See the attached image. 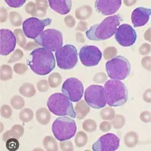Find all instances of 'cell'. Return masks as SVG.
Here are the masks:
<instances>
[{
	"instance_id": "cell-18",
	"label": "cell",
	"mask_w": 151,
	"mask_h": 151,
	"mask_svg": "<svg viewBox=\"0 0 151 151\" xmlns=\"http://www.w3.org/2000/svg\"><path fill=\"white\" fill-rule=\"evenodd\" d=\"M48 4L52 10L62 15L68 14L72 8L71 0H49Z\"/></svg>"
},
{
	"instance_id": "cell-8",
	"label": "cell",
	"mask_w": 151,
	"mask_h": 151,
	"mask_svg": "<svg viewBox=\"0 0 151 151\" xmlns=\"http://www.w3.org/2000/svg\"><path fill=\"white\" fill-rule=\"evenodd\" d=\"M35 42L50 52H57L62 48L63 36L58 29H48L38 36Z\"/></svg>"
},
{
	"instance_id": "cell-46",
	"label": "cell",
	"mask_w": 151,
	"mask_h": 151,
	"mask_svg": "<svg viewBox=\"0 0 151 151\" xmlns=\"http://www.w3.org/2000/svg\"><path fill=\"white\" fill-rule=\"evenodd\" d=\"M64 24L69 28H73L76 25V19L72 15H67L64 18Z\"/></svg>"
},
{
	"instance_id": "cell-14",
	"label": "cell",
	"mask_w": 151,
	"mask_h": 151,
	"mask_svg": "<svg viewBox=\"0 0 151 151\" xmlns=\"http://www.w3.org/2000/svg\"><path fill=\"white\" fill-rule=\"evenodd\" d=\"M120 139L118 136L107 133L100 137L92 145L94 151H115L119 149Z\"/></svg>"
},
{
	"instance_id": "cell-45",
	"label": "cell",
	"mask_w": 151,
	"mask_h": 151,
	"mask_svg": "<svg viewBox=\"0 0 151 151\" xmlns=\"http://www.w3.org/2000/svg\"><path fill=\"white\" fill-rule=\"evenodd\" d=\"M139 54L141 55H147L150 53L151 46L148 43H143L142 45L139 47Z\"/></svg>"
},
{
	"instance_id": "cell-26",
	"label": "cell",
	"mask_w": 151,
	"mask_h": 151,
	"mask_svg": "<svg viewBox=\"0 0 151 151\" xmlns=\"http://www.w3.org/2000/svg\"><path fill=\"white\" fill-rule=\"evenodd\" d=\"M13 70L12 67L9 65L1 66L0 70V79L2 81H8L13 77Z\"/></svg>"
},
{
	"instance_id": "cell-36",
	"label": "cell",
	"mask_w": 151,
	"mask_h": 151,
	"mask_svg": "<svg viewBox=\"0 0 151 151\" xmlns=\"http://www.w3.org/2000/svg\"><path fill=\"white\" fill-rule=\"evenodd\" d=\"M117 55V49L113 46L107 47L103 52L104 58L106 60H110L112 58H115Z\"/></svg>"
},
{
	"instance_id": "cell-42",
	"label": "cell",
	"mask_w": 151,
	"mask_h": 151,
	"mask_svg": "<svg viewBox=\"0 0 151 151\" xmlns=\"http://www.w3.org/2000/svg\"><path fill=\"white\" fill-rule=\"evenodd\" d=\"M49 83H48V81L45 80V79H42L37 83L36 88H37L38 91H40V92H45L49 89Z\"/></svg>"
},
{
	"instance_id": "cell-28",
	"label": "cell",
	"mask_w": 151,
	"mask_h": 151,
	"mask_svg": "<svg viewBox=\"0 0 151 151\" xmlns=\"http://www.w3.org/2000/svg\"><path fill=\"white\" fill-rule=\"evenodd\" d=\"M48 82L49 83V86L52 88L58 87L62 83L61 76L58 73H52L48 76Z\"/></svg>"
},
{
	"instance_id": "cell-5",
	"label": "cell",
	"mask_w": 151,
	"mask_h": 151,
	"mask_svg": "<svg viewBox=\"0 0 151 151\" xmlns=\"http://www.w3.org/2000/svg\"><path fill=\"white\" fill-rule=\"evenodd\" d=\"M107 76L112 79L124 80L130 75L132 65L126 58L121 55L116 56L106 63Z\"/></svg>"
},
{
	"instance_id": "cell-35",
	"label": "cell",
	"mask_w": 151,
	"mask_h": 151,
	"mask_svg": "<svg viewBox=\"0 0 151 151\" xmlns=\"http://www.w3.org/2000/svg\"><path fill=\"white\" fill-rule=\"evenodd\" d=\"M83 128L86 132H93L97 129V123L91 119H88L83 122Z\"/></svg>"
},
{
	"instance_id": "cell-58",
	"label": "cell",
	"mask_w": 151,
	"mask_h": 151,
	"mask_svg": "<svg viewBox=\"0 0 151 151\" xmlns=\"http://www.w3.org/2000/svg\"><path fill=\"white\" fill-rule=\"evenodd\" d=\"M150 31H151L150 28H148V29H147L146 31H145V33H144V40H147V41H148V42H150L151 41Z\"/></svg>"
},
{
	"instance_id": "cell-11",
	"label": "cell",
	"mask_w": 151,
	"mask_h": 151,
	"mask_svg": "<svg viewBox=\"0 0 151 151\" xmlns=\"http://www.w3.org/2000/svg\"><path fill=\"white\" fill-rule=\"evenodd\" d=\"M61 91L72 102H78L84 94L83 83L77 78H68L64 81Z\"/></svg>"
},
{
	"instance_id": "cell-6",
	"label": "cell",
	"mask_w": 151,
	"mask_h": 151,
	"mask_svg": "<svg viewBox=\"0 0 151 151\" xmlns=\"http://www.w3.org/2000/svg\"><path fill=\"white\" fill-rule=\"evenodd\" d=\"M52 129L55 138L63 141L71 139L76 135L77 125L72 118L60 116L54 121Z\"/></svg>"
},
{
	"instance_id": "cell-3",
	"label": "cell",
	"mask_w": 151,
	"mask_h": 151,
	"mask_svg": "<svg viewBox=\"0 0 151 151\" xmlns=\"http://www.w3.org/2000/svg\"><path fill=\"white\" fill-rule=\"evenodd\" d=\"M104 97L106 104L111 106H121L129 98V92L125 84L120 80L110 79L104 84Z\"/></svg>"
},
{
	"instance_id": "cell-1",
	"label": "cell",
	"mask_w": 151,
	"mask_h": 151,
	"mask_svg": "<svg viewBox=\"0 0 151 151\" xmlns=\"http://www.w3.org/2000/svg\"><path fill=\"white\" fill-rule=\"evenodd\" d=\"M27 64L34 73L45 76L55 69V58L52 52L44 48H39L29 54Z\"/></svg>"
},
{
	"instance_id": "cell-40",
	"label": "cell",
	"mask_w": 151,
	"mask_h": 151,
	"mask_svg": "<svg viewBox=\"0 0 151 151\" xmlns=\"http://www.w3.org/2000/svg\"><path fill=\"white\" fill-rule=\"evenodd\" d=\"M93 81L98 84H103L107 81V75L104 72H100L95 74L93 77Z\"/></svg>"
},
{
	"instance_id": "cell-15",
	"label": "cell",
	"mask_w": 151,
	"mask_h": 151,
	"mask_svg": "<svg viewBox=\"0 0 151 151\" xmlns=\"http://www.w3.org/2000/svg\"><path fill=\"white\" fill-rule=\"evenodd\" d=\"M17 43V38L12 30L2 29L0 30V55L6 56L14 52Z\"/></svg>"
},
{
	"instance_id": "cell-4",
	"label": "cell",
	"mask_w": 151,
	"mask_h": 151,
	"mask_svg": "<svg viewBox=\"0 0 151 151\" xmlns=\"http://www.w3.org/2000/svg\"><path fill=\"white\" fill-rule=\"evenodd\" d=\"M47 106L49 111L59 116L76 118V114L72 101L61 93H55L48 98Z\"/></svg>"
},
{
	"instance_id": "cell-25",
	"label": "cell",
	"mask_w": 151,
	"mask_h": 151,
	"mask_svg": "<svg viewBox=\"0 0 151 151\" xmlns=\"http://www.w3.org/2000/svg\"><path fill=\"white\" fill-rule=\"evenodd\" d=\"M43 146L48 151H58V145L56 139L52 136H45L43 139Z\"/></svg>"
},
{
	"instance_id": "cell-13",
	"label": "cell",
	"mask_w": 151,
	"mask_h": 151,
	"mask_svg": "<svg viewBox=\"0 0 151 151\" xmlns=\"http://www.w3.org/2000/svg\"><path fill=\"white\" fill-rule=\"evenodd\" d=\"M79 56L83 65L94 67L100 63L102 58V53L101 50L94 45H85L80 48Z\"/></svg>"
},
{
	"instance_id": "cell-9",
	"label": "cell",
	"mask_w": 151,
	"mask_h": 151,
	"mask_svg": "<svg viewBox=\"0 0 151 151\" xmlns=\"http://www.w3.org/2000/svg\"><path fill=\"white\" fill-rule=\"evenodd\" d=\"M52 22L50 18L40 20L37 17H29L23 22V31L27 37L36 40L43 33L45 27L49 26Z\"/></svg>"
},
{
	"instance_id": "cell-27",
	"label": "cell",
	"mask_w": 151,
	"mask_h": 151,
	"mask_svg": "<svg viewBox=\"0 0 151 151\" xmlns=\"http://www.w3.org/2000/svg\"><path fill=\"white\" fill-rule=\"evenodd\" d=\"M88 142V136L86 132L83 131H79L76 133L75 137V143L76 146L77 147L81 148L83 147L86 145Z\"/></svg>"
},
{
	"instance_id": "cell-12",
	"label": "cell",
	"mask_w": 151,
	"mask_h": 151,
	"mask_svg": "<svg viewBox=\"0 0 151 151\" xmlns=\"http://www.w3.org/2000/svg\"><path fill=\"white\" fill-rule=\"evenodd\" d=\"M114 35L116 41L122 47L132 46L137 40L135 29L127 24L119 25Z\"/></svg>"
},
{
	"instance_id": "cell-33",
	"label": "cell",
	"mask_w": 151,
	"mask_h": 151,
	"mask_svg": "<svg viewBox=\"0 0 151 151\" xmlns=\"http://www.w3.org/2000/svg\"><path fill=\"white\" fill-rule=\"evenodd\" d=\"M14 33L17 38V45L21 48H24V46L27 44V40L25 37L24 31L21 29H15L14 31Z\"/></svg>"
},
{
	"instance_id": "cell-7",
	"label": "cell",
	"mask_w": 151,
	"mask_h": 151,
	"mask_svg": "<svg viewBox=\"0 0 151 151\" xmlns=\"http://www.w3.org/2000/svg\"><path fill=\"white\" fill-rule=\"evenodd\" d=\"M58 67L61 70H71L78 62L77 50L73 45H66L55 52Z\"/></svg>"
},
{
	"instance_id": "cell-22",
	"label": "cell",
	"mask_w": 151,
	"mask_h": 151,
	"mask_svg": "<svg viewBox=\"0 0 151 151\" xmlns=\"http://www.w3.org/2000/svg\"><path fill=\"white\" fill-rule=\"evenodd\" d=\"M36 118L37 122L42 125H48L51 119V113L49 110L45 107L38 109L36 113Z\"/></svg>"
},
{
	"instance_id": "cell-43",
	"label": "cell",
	"mask_w": 151,
	"mask_h": 151,
	"mask_svg": "<svg viewBox=\"0 0 151 151\" xmlns=\"http://www.w3.org/2000/svg\"><path fill=\"white\" fill-rule=\"evenodd\" d=\"M60 148L62 151H73L74 150L72 141L69 140L60 141Z\"/></svg>"
},
{
	"instance_id": "cell-54",
	"label": "cell",
	"mask_w": 151,
	"mask_h": 151,
	"mask_svg": "<svg viewBox=\"0 0 151 151\" xmlns=\"http://www.w3.org/2000/svg\"><path fill=\"white\" fill-rule=\"evenodd\" d=\"M76 29L77 31H80V32H86L88 30V24L86 21H79L78 23Z\"/></svg>"
},
{
	"instance_id": "cell-39",
	"label": "cell",
	"mask_w": 151,
	"mask_h": 151,
	"mask_svg": "<svg viewBox=\"0 0 151 151\" xmlns=\"http://www.w3.org/2000/svg\"><path fill=\"white\" fill-rule=\"evenodd\" d=\"M0 113L3 118L9 119L12 116V110L11 106L7 104H4L1 106V110H0Z\"/></svg>"
},
{
	"instance_id": "cell-32",
	"label": "cell",
	"mask_w": 151,
	"mask_h": 151,
	"mask_svg": "<svg viewBox=\"0 0 151 151\" xmlns=\"http://www.w3.org/2000/svg\"><path fill=\"white\" fill-rule=\"evenodd\" d=\"M9 21L12 26L20 27L22 24V17L18 12H11L9 13Z\"/></svg>"
},
{
	"instance_id": "cell-31",
	"label": "cell",
	"mask_w": 151,
	"mask_h": 151,
	"mask_svg": "<svg viewBox=\"0 0 151 151\" xmlns=\"http://www.w3.org/2000/svg\"><path fill=\"white\" fill-rule=\"evenodd\" d=\"M20 120L23 122H29L33 119V112L29 108H25L19 113Z\"/></svg>"
},
{
	"instance_id": "cell-48",
	"label": "cell",
	"mask_w": 151,
	"mask_h": 151,
	"mask_svg": "<svg viewBox=\"0 0 151 151\" xmlns=\"http://www.w3.org/2000/svg\"><path fill=\"white\" fill-rule=\"evenodd\" d=\"M46 13H47L46 9H43V8H40V7H36L34 13H33L32 15H33V17L42 18V17H45V15L46 14Z\"/></svg>"
},
{
	"instance_id": "cell-55",
	"label": "cell",
	"mask_w": 151,
	"mask_h": 151,
	"mask_svg": "<svg viewBox=\"0 0 151 151\" xmlns=\"http://www.w3.org/2000/svg\"><path fill=\"white\" fill-rule=\"evenodd\" d=\"M36 7H40L43 8V9H48V1H46V0H36Z\"/></svg>"
},
{
	"instance_id": "cell-29",
	"label": "cell",
	"mask_w": 151,
	"mask_h": 151,
	"mask_svg": "<svg viewBox=\"0 0 151 151\" xmlns=\"http://www.w3.org/2000/svg\"><path fill=\"white\" fill-rule=\"evenodd\" d=\"M100 115L104 120H113L116 116V112L111 106H106L101 111Z\"/></svg>"
},
{
	"instance_id": "cell-41",
	"label": "cell",
	"mask_w": 151,
	"mask_h": 151,
	"mask_svg": "<svg viewBox=\"0 0 151 151\" xmlns=\"http://www.w3.org/2000/svg\"><path fill=\"white\" fill-rule=\"evenodd\" d=\"M13 70L15 72V73L19 74V75H23L27 70V67L25 64H22V63H17L15 64L13 67Z\"/></svg>"
},
{
	"instance_id": "cell-37",
	"label": "cell",
	"mask_w": 151,
	"mask_h": 151,
	"mask_svg": "<svg viewBox=\"0 0 151 151\" xmlns=\"http://www.w3.org/2000/svg\"><path fill=\"white\" fill-rule=\"evenodd\" d=\"M5 146L8 150L9 151H16L18 150L20 144H19L18 139L12 137L5 142Z\"/></svg>"
},
{
	"instance_id": "cell-53",
	"label": "cell",
	"mask_w": 151,
	"mask_h": 151,
	"mask_svg": "<svg viewBox=\"0 0 151 151\" xmlns=\"http://www.w3.org/2000/svg\"><path fill=\"white\" fill-rule=\"evenodd\" d=\"M8 11L5 7H1L0 9V22L5 23L8 19Z\"/></svg>"
},
{
	"instance_id": "cell-44",
	"label": "cell",
	"mask_w": 151,
	"mask_h": 151,
	"mask_svg": "<svg viewBox=\"0 0 151 151\" xmlns=\"http://www.w3.org/2000/svg\"><path fill=\"white\" fill-rule=\"evenodd\" d=\"M9 7L12 8H20L24 5L26 1L25 0H5Z\"/></svg>"
},
{
	"instance_id": "cell-10",
	"label": "cell",
	"mask_w": 151,
	"mask_h": 151,
	"mask_svg": "<svg viewBox=\"0 0 151 151\" xmlns=\"http://www.w3.org/2000/svg\"><path fill=\"white\" fill-rule=\"evenodd\" d=\"M85 101L94 109L103 108L106 106L104 88L103 86L91 85L86 88L84 93Z\"/></svg>"
},
{
	"instance_id": "cell-23",
	"label": "cell",
	"mask_w": 151,
	"mask_h": 151,
	"mask_svg": "<svg viewBox=\"0 0 151 151\" xmlns=\"http://www.w3.org/2000/svg\"><path fill=\"white\" fill-rule=\"evenodd\" d=\"M138 141H139L138 134L133 131L126 133L124 137V143H125V146L129 148H133L137 146Z\"/></svg>"
},
{
	"instance_id": "cell-30",
	"label": "cell",
	"mask_w": 151,
	"mask_h": 151,
	"mask_svg": "<svg viewBox=\"0 0 151 151\" xmlns=\"http://www.w3.org/2000/svg\"><path fill=\"white\" fill-rule=\"evenodd\" d=\"M10 104L11 106L15 110H21L25 106V101L20 95H15L12 98Z\"/></svg>"
},
{
	"instance_id": "cell-34",
	"label": "cell",
	"mask_w": 151,
	"mask_h": 151,
	"mask_svg": "<svg viewBox=\"0 0 151 151\" xmlns=\"http://www.w3.org/2000/svg\"><path fill=\"white\" fill-rule=\"evenodd\" d=\"M111 125L115 129H120L124 127L125 124V118L121 114L116 115L113 120H111Z\"/></svg>"
},
{
	"instance_id": "cell-16",
	"label": "cell",
	"mask_w": 151,
	"mask_h": 151,
	"mask_svg": "<svg viewBox=\"0 0 151 151\" xmlns=\"http://www.w3.org/2000/svg\"><path fill=\"white\" fill-rule=\"evenodd\" d=\"M122 1L121 0H97L95 1V9L102 15H112L120 8Z\"/></svg>"
},
{
	"instance_id": "cell-47",
	"label": "cell",
	"mask_w": 151,
	"mask_h": 151,
	"mask_svg": "<svg viewBox=\"0 0 151 151\" xmlns=\"http://www.w3.org/2000/svg\"><path fill=\"white\" fill-rule=\"evenodd\" d=\"M141 65L145 70L150 71L151 70V58L150 56H146L143 58L141 60Z\"/></svg>"
},
{
	"instance_id": "cell-49",
	"label": "cell",
	"mask_w": 151,
	"mask_h": 151,
	"mask_svg": "<svg viewBox=\"0 0 151 151\" xmlns=\"http://www.w3.org/2000/svg\"><path fill=\"white\" fill-rule=\"evenodd\" d=\"M140 119L144 123H149L151 121V113L150 111H144L140 114Z\"/></svg>"
},
{
	"instance_id": "cell-50",
	"label": "cell",
	"mask_w": 151,
	"mask_h": 151,
	"mask_svg": "<svg viewBox=\"0 0 151 151\" xmlns=\"http://www.w3.org/2000/svg\"><path fill=\"white\" fill-rule=\"evenodd\" d=\"M36 9V3L33 2H28L26 5V6H25V12H26V13H27L28 14H31V15H32V14L34 13Z\"/></svg>"
},
{
	"instance_id": "cell-24",
	"label": "cell",
	"mask_w": 151,
	"mask_h": 151,
	"mask_svg": "<svg viewBox=\"0 0 151 151\" xmlns=\"http://www.w3.org/2000/svg\"><path fill=\"white\" fill-rule=\"evenodd\" d=\"M19 92L21 95L27 98H32L36 94V91L34 86L32 83H25L19 88Z\"/></svg>"
},
{
	"instance_id": "cell-19",
	"label": "cell",
	"mask_w": 151,
	"mask_h": 151,
	"mask_svg": "<svg viewBox=\"0 0 151 151\" xmlns=\"http://www.w3.org/2000/svg\"><path fill=\"white\" fill-rule=\"evenodd\" d=\"M24 133V128L21 125H14L12 126L11 130L5 132L2 135V140L4 142H6L12 137H14L17 139L21 138Z\"/></svg>"
},
{
	"instance_id": "cell-60",
	"label": "cell",
	"mask_w": 151,
	"mask_h": 151,
	"mask_svg": "<svg viewBox=\"0 0 151 151\" xmlns=\"http://www.w3.org/2000/svg\"><path fill=\"white\" fill-rule=\"evenodd\" d=\"M1 126H2V128H1V130H0V131H1V132H2V129H4V126H3V125H2V122H1Z\"/></svg>"
},
{
	"instance_id": "cell-57",
	"label": "cell",
	"mask_w": 151,
	"mask_h": 151,
	"mask_svg": "<svg viewBox=\"0 0 151 151\" xmlns=\"http://www.w3.org/2000/svg\"><path fill=\"white\" fill-rule=\"evenodd\" d=\"M76 40L78 42H85V38L84 36L82 33L79 32V33H76Z\"/></svg>"
},
{
	"instance_id": "cell-20",
	"label": "cell",
	"mask_w": 151,
	"mask_h": 151,
	"mask_svg": "<svg viewBox=\"0 0 151 151\" xmlns=\"http://www.w3.org/2000/svg\"><path fill=\"white\" fill-rule=\"evenodd\" d=\"M75 111L76 114V118L81 120L83 119L90 112V106L86 102V101H79L76 104L75 106Z\"/></svg>"
},
{
	"instance_id": "cell-21",
	"label": "cell",
	"mask_w": 151,
	"mask_h": 151,
	"mask_svg": "<svg viewBox=\"0 0 151 151\" xmlns=\"http://www.w3.org/2000/svg\"><path fill=\"white\" fill-rule=\"evenodd\" d=\"M76 18L81 21H86L92 14V9L90 5H84L78 8L75 12Z\"/></svg>"
},
{
	"instance_id": "cell-51",
	"label": "cell",
	"mask_w": 151,
	"mask_h": 151,
	"mask_svg": "<svg viewBox=\"0 0 151 151\" xmlns=\"http://www.w3.org/2000/svg\"><path fill=\"white\" fill-rule=\"evenodd\" d=\"M99 128H100V130L101 131V132H109V131L111 129L112 125L110 122L104 120V121H103V122H101Z\"/></svg>"
},
{
	"instance_id": "cell-56",
	"label": "cell",
	"mask_w": 151,
	"mask_h": 151,
	"mask_svg": "<svg viewBox=\"0 0 151 151\" xmlns=\"http://www.w3.org/2000/svg\"><path fill=\"white\" fill-rule=\"evenodd\" d=\"M151 89L150 88H148L147 89L146 91L144 92V94H143V99L145 102L148 104H150L151 103Z\"/></svg>"
},
{
	"instance_id": "cell-52",
	"label": "cell",
	"mask_w": 151,
	"mask_h": 151,
	"mask_svg": "<svg viewBox=\"0 0 151 151\" xmlns=\"http://www.w3.org/2000/svg\"><path fill=\"white\" fill-rule=\"evenodd\" d=\"M39 48H40V45L36 43V42H29L24 46V49L25 51H33V50L37 49Z\"/></svg>"
},
{
	"instance_id": "cell-59",
	"label": "cell",
	"mask_w": 151,
	"mask_h": 151,
	"mask_svg": "<svg viewBox=\"0 0 151 151\" xmlns=\"http://www.w3.org/2000/svg\"><path fill=\"white\" fill-rule=\"evenodd\" d=\"M136 2H137L136 0H131V1H129V0H125L123 2V3L124 5H126V6H132V5H134Z\"/></svg>"
},
{
	"instance_id": "cell-38",
	"label": "cell",
	"mask_w": 151,
	"mask_h": 151,
	"mask_svg": "<svg viewBox=\"0 0 151 151\" xmlns=\"http://www.w3.org/2000/svg\"><path fill=\"white\" fill-rule=\"evenodd\" d=\"M23 57H24V52H23L22 50L16 49L15 51L12 54V55H11L10 58H9L8 62H9V64H11V63H14V62L18 61V60H21Z\"/></svg>"
},
{
	"instance_id": "cell-2",
	"label": "cell",
	"mask_w": 151,
	"mask_h": 151,
	"mask_svg": "<svg viewBox=\"0 0 151 151\" xmlns=\"http://www.w3.org/2000/svg\"><path fill=\"white\" fill-rule=\"evenodd\" d=\"M122 21V19L119 14L109 16L100 24L92 25L86 31V36L88 40L93 41L108 40L115 34Z\"/></svg>"
},
{
	"instance_id": "cell-17",
	"label": "cell",
	"mask_w": 151,
	"mask_h": 151,
	"mask_svg": "<svg viewBox=\"0 0 151 151\" xmlns=\"http://www.w3.org/2000/svg\"><path fill=\"white\" fill-rule=\"evenodd\" d=\"M151 10L144 7H138L132 13V23L134 27L144 26L148 23L150 17Z\"/></svg>"
}]
</instances>
